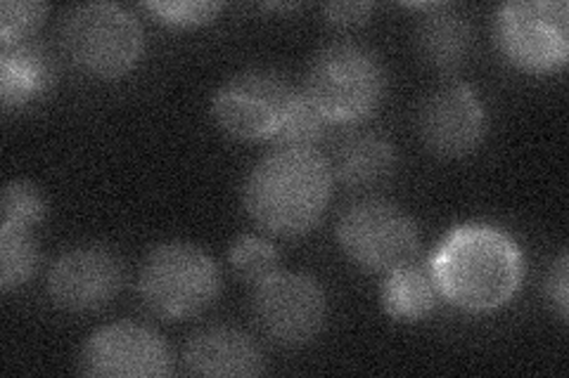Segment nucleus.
<instances>
[{
	"label": "nucleus",
	"mask_w": 569,
	"mask_h": 378,
	"mask_svg": "<svg viewBox=\"0 0 569 378\" xmlns=\"http://www.w3.org/2000/svg\"><path fill=\"white\" fill-rule=\"evenodd\" d=\"M430 275L441 298L466 313H493L518 294L525 277L520 246L503 229L458 225L437 246Z\"/></svg>",
	"instance_id": "nucleus-1"
},
{
	"label": "nucleus",
	"mask_w": 569,
	"mask_h": 378,
	"mask_svg": "<svg viewBox=\"0 0 569 378\" xmlns=\"http://www.w3.org/2000/svg\"><path fill=\"white\" fill-rule=\"evenodd\" d=\"M330 161L316 150L276 147L249 171L242 204L261 229L276 237H305L332 200Z\"/></svg>",
	"instance_id": "nucleus-2"
},
{
	"label": "nucleus",
	"mask_w": 569,
	"mask_h": 378,
	"mask_svg": "<svg viewBox=\"0 0 569 378\" xmlns=\"http://www.w3.org/2000/svg\"><path fill=\"white\" fill-rule=\"evenodd\" d=\"M305 93L332 123L363 121L385 100L387 69L370 48L337 41L316 52Z\"/></svg>",
	"instance_id": "nucleus-3"
},
{
	"label": "nucleus",
	"mask_w": 569,
	"mask_h": 378,
	"mask_svg": "<svg viewBox=\"0 0 569 378\" xmlns=\"http://www.w3.org/2000/svg\"><path fill=\"white\" fill-rule=\"evenodd\" d=\"M221 292L219 265L190 242L157 244L138 273L146 308L167 319H188L211 308Z\"/></svg>",
	"instance_id": "nucleus-4"
},
{
	"label": "nucleus",
	"mask_w": 569,
	"mask_h": 378,
	"mask_svg": "<svg viewBox=\"0 0 569 378\" xmlns=\"http://www.w3.org/2000/svg\"><path fill=\"white\" fill-rule=\"evenodd\" d=\"M62 48L83 74L102 81L127 76L146 39L136 17L117 3H83L62 20Z\"/></svg>",
	"instance_id": "nucleus-5"
},
{
	"label": "nucleus",
	"mask_w": 569,
	"mask_h": 378,
	"mask_svg": "<svg viewBox=\"0 0 569 378\" xmlns=\"http://www.w3.org/2000/svg\"><path fill=\"white\" fill-rule=\"evenodd\" d=\"M493 33L515 69L533 76L556 74L569 58V8L565 0H512L498 8Z\"/></svg>",
	"instance_id": "nucleus-6"
},
{
	"label": "nucleus",
	"mask_w": 569,
	"mask_h": 378,
	"mask_svg": "<svg viewBox=\"0 0 569 378\" xmlns=\"http://www.w3.org/2000/svg\"><path fill=\"white\" fill-rule=\"evenodd\" d=\"M337 242L345 256L366 273L389 275L413 263L420 251L416 221L387 200H361L337 221Z\"/></svg>",
	"instance_id": "nucleus-7"
},
{
	"label": "nucleus",
	"mask_w": 569,
	"mask_h": 378,
	"mask_svg": "<svg viewBox=\"0 0 569 378\" xmlns=\"http://www.w3.org/2000/svg\"><path fill=\"white\" fill-rule=\"evenodd\" d=\"M252 315L259 331L280 348H305L323 331L328 298L305 273H273L254 284Z\"/></svg>",
	"instance_id": "nucleus-8"
},
{
	"label": "nucleus",
	"mask_w": 569,
	"mask_h": 378,
	"mask_svg": "<svg viewBox=\"0 0 569 378\" xmlns=\"http://www.w3.org/2000/svg\"><path fill=\"white\" fill-rule=\"evenodd\" d=\"M295 88L276 69H244L230 76L211 100V116L236 140H269Z\"/></svg>",
	"instance_id": "nucleus-9"
},
{
	"label": "nucleus",
	"mask_w": 569,
	"mask_h": 378,
	"mask_svg": "<svg viewBox=\"0 0 569 378\" xmlns=\"http://www.w3.org/2000/svg\"><path fill=\"white\" fill-rule=\"evenodd\" d=\"M79 365L96 378H162L171 374V350L146 324L121 319L88 336Z\"/></svg>",
	"instance_id": "nucleus-10"
},
{
	"label": "nucleus",
	"mask_w": 569,
	"mask_h": 378,
	"mask_svg": "<svg viewBox=\"0 0 569 378\" xmlns=\"http://www.w3.org/2000/svg\"><path fill=\"white\" fill-rule=\"evenodd\" d=\"M127 279L121 258L112 248L86 244L64 251L48 273V296L71 315L98 313L110 305Z\"/></svg>",
	"instance_id": "nucleus-11"
},
{
	"label": "nucleus",
	"mask_w": 569,
	"mask_h": 378,
	"mask_svg": "<svg viewBox=\"0 0 569 378\" xmlns=\"http://www.w3.org/2000/svg\"><path fill=\"white\" fill-rule=\"evenodd\" d=\"M418 133L425 147L443 159L472 154L487 135V110L468 83H447L420 104Z\"/></svg>",
	"instance_id": "nucleus-12"
},
{
	"label": "nucleus",
	"mask_w": 569,
	"mask_h": 378,
	"mask_svg": "<svg viewBox=\"0 0 569 378\" xmlns=\"http://www.w3.org/2000/svg\"><path fill=\"white\" fill-rule=\"evenodd\" d=\"M181 359L188 374L209 378H252L266 369L257 340L236 327H209L192 334Z\"/></svg>",
	"instance_id": "nucleus-13"
},
{
	"label": "nucleus",
	"mask_w": 569,
	"mask_h": 378,
	"mask_svg": "<svg viewBox=\"0 0 569 378\" xmlns=\"http://www.w3.org/2000/svg\"><path fill=\"white\" fill-rule=\"evenodd\" d=\"M56 81V64L48 50L33 41L3 45L0 52V102L3 110H20L43 98Z\"/></svg>",
	"instance_id": "nucleus-14"
},
{
	"label": "nucleus",
	"mask_w": 569,
	"mask_h": 378,
	"mask_svg": "<svg viewBox=\"0 0 569 378\" xmlns=\"http://www.w3.org/2000/svg\"><path fill=\"white\" fill-rule=\"evenodd\" d=\"M472 24L466 14L447 3L425 10L416 29V45L425 64L437 71H453L472 50Z\"/></svg>",
	"instance_id": "nucleus-15"
},
{
	"label": "nucleus",
	"mask_w": 569,
	"mask_h": 378,
	"mask_svg": "<svg viewBox=\"0 0 569 378\" xmlns=\"http://www.w3.org/2000/svg\"><path fill=\"white\" fill-rule=\"evenodd\" d=\"M332 177L349 190L382 185L397 168V154L389 140L376 133H353L345 137L330 161Z\"/></svg>",
	"instance_id": "nucleus-16"
},
{
	"label": "nucleus",
	"mask_w": 569,
	"mask_h": 378,
	"mask_svg": "<svg viewBox=\"0 0 569 378\" xmlns=\"http://www.w3.org/2000/svg\"><path fill=\"white\" fill-rule=\"evenodd\" d=\"M437 284L430 273H425L416 263L391 269L382 286V305L391 319L420 321L430 317L437 308Z\"/></svg>",
	"instance_id": "nucleus-17"
},
{
	"label": "nucleus",
	"mask_w": 569,
	"mask_h": 378,
	"mask_svg": "<svg viewBox=\"0 0 569 378\" xmlns=\"http://www.w3.org/2000/svg\"><path fill=\"white\" fill-rule=\"evenodd\" d=\"M328 123L330 121L320 114V110L307 98L305 90H295L269 140L276 147L284 150H316Z\"/></svg>",
	"instance_id": "nucleus-18"
},
{
	"label": "nucleus",
	"mask_w": 569,
	"mask_h": 378,
	"mask_svg": "<svg viewBox=\"0 0 569 378\" xmlns=\"http://www.w3.org/2000/svg\"><path fill=\"white\" fill-rule=\"evenodd\" d=\"M39 258L31 229L0 225V292L12 294L22 289L39 267Z\"/></svg>",
	"instance_id": "nucleus-19"
},
{
	"label": "nucleus",
	"mask_w": 569,
	"mask_h": 378,
	"mask_svg": "<svg viewBox=\"0 0 569 378\" xmlns=\"http://www.w3.org/2000/svg\"><path fill=\"white\" fill-rule=\"evenodd\" d=\"M228 263L240 279L259 284L261 279L278 273V251L271 242L257 237V234H242L230 244Z\"/></svg>",
	"instance_id": "nucleus-20"
},
{
	"label": "nucleus",
	"mask_w": 569,
	"mask_h": 378,
	"mask_svg": "<svg viewBox=\"0 0 569 378\" xmlns=\"http://www.w3.org/2000/svg\"><path fill=\"white\" fill-rule=\"evenodd\" d=\"M0 208H3V225L33 229L36 225L43 223L48 213V202L43 192L33 183H27V180H10L3 187V204H0Z\"/></svg>",
	"instance_id": "nucleus-21"
},
{
	"label": "nucleus",
	"mask_w": 569,
	"mask_h": 378,
	"mask_svg": "<svg viewBox=\"0 0 569 378\" xmlns=\"http://www.w3.org/2000/svg\"><path fill=\"white\" fill-rule=\"evenodd\" d=\"M48 14L46 3L36 0H6L0 3V43L29 41V35L39 29Z\"/></svg>",
	"instance_id": "nucleus-22"
},
{
	"label": "nucleus",
	"mask_w": 569,
	"mask_h": 378,
	"mask_svg": "<svg viewBox=\"0 0 569 378\" xmlns=\"http://www.w3.org/2000/svg\"><path fill=\"white\" fill-rule=\"evenodd\" d=\"M142 8L159 22L178 29L209 24L221 12V3H213V0H152V3H142Z\"/></svg>",
	"instance_id": "nucleus-23"
},
{
	"label": "nucleus",
	"mask_w": 569,
	"mask_h": 378,
	"mask_svg": "<svg viewBox=\"0 0 569 378\" xmlns=\"http://www.w3.org/2000/svg\"><path fill=\"white\" fill-rule=\"evenodd\" d=\"M372 10H376V6L368 3V0H351V3H328L323 8V17L330 27L351 31L363 27L370 20Z\"/></svg>",
	"instance_id": "nucleus-24"
},
{
	"label": "nucleus",
	"mask_w": 569,
	"mask_h": 378,
	"mask_svg": "<svg viewBox=\"0 0 569 378\" xmlns=\"http://www.w3.org/2000/svg\"><path fill=\"white\" fill-rule=\"evenodd\" d=\"M569 260L567 254H560V258L550 267L548 275V298L558 310L560 321H567L569 317Z\"/></svg>",
	"instance_id": "nucleus-25"
}]
</instances>
